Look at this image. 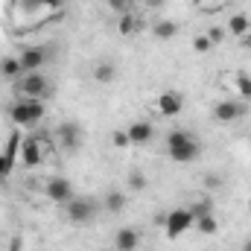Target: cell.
I'll use <instances>...</instances> for the list:
<instances>
[{
	"instance_id": "cell-1",
	"label": "cell",
	"mask_w": 251,
	"mask_h": 251,
	"mask_svg": "<svg viewBox=\"0 0 251 251\" xmlns=\"http://www.w3.org/2000/svg\"><path fill=\"white\" fill-rule=\"evenodd\" d=\"M167 152H170V158H173L176 164H190V161H196V158L201 155V143H199L190 131L176 128V131L167 134Z\"/></svg>"
},
{
	"instance_id": "cell-2",
	"label": "cell",
	"mask_w": 251,
	"mask_h": 251,
	"mask_svg": "<svg viewBox=\"0 0 251 251\" xmlns=\"http://www.w3.org/2000/svg\"><path fill=\"white\" fill-rule=\"evenodd\" d=\"M100 213V201L91 199V196H73L67 204H64V219L70 225H91Z\"/></svg>"
},
{
	"instance_id": "cell-3",
	"label": "cell",
	"mask_w": 251,
	"mask_h": 251,
	"mask_svg": "<svg viewBox=\"0 0 251 251\" xmlns=\"http://www.w3.org/2000/svg\"><path fill=\"white\" fill-rule=\"evenodd\" d=\"M18 94L24 100H47L50 97V79L38 70V73H24L18 79Z\"/></svg>"
},
{
	"instance_id": "cell-4",
	"label": "cell",
	"mask_w": 251,
	"mask_h": 251,
	"mask_svg": "<svg viewBox=\"0 0 251 251\" xmlns=\"http://www.w3.org/2000/svg\"><path fill=\"white\" fill-rule=\"evenodd\" d=\"M246 114H249L246 100H219L213 105V117L219 123H234V120H243Z\"/></svg>"
},
{
	"instance_id": "cell-5",
	"label": "cell",
	"mask_w": 251,
	"mask_h": 251,
	"mask_svg": "<svg viewBox=\"0 0 251 251\" xmlns=\"http://www.w3.org/2000/svg\"><path fill=\"white\" fill-rule=\"evenodd\" d=\"M193 213H190V207H176V210H170L167 213V219H164V228H167V237L170 240H176V237H181L187 228H193Z\"/></svg>"
},
{
	"instance_id": "cell-6",
	"label": "cell",
	"mask_w": 251,
	"mask_h": 251,
	"mask_svg": "<svg viewBox=\"0 0 251 251\" xmlns=\"http://www.w3.org/2000/svg\"><path fill=\"white\" fill-rule=\"evenodd\" d=\"M56 137H59V143H62L64 152H79V149H82V140H85L82 126H79V123H70V120L56 128Z\"/></svg>"
},
{
	"instance_id": "cell-7",
	"label": "cell",
	"mask_w": 251,
	"mask_h": 251,
	"mask_svg": "<svg viewBox=\"0 0 251 251\" xmlns=\"http://www.w3.org/2000/svg\"><path fill=\"white\" fill-rule=\"evenodd\" d=\"M21 161H24L26 170L38 167L44 161V143L38 137H24V143H21Z\"/></svg>"
},
{
	"instance_id": "cell-8",
	"label": "cell",
	"mask_w": 251,
	"mask_h": 251,
	"mask_svg": "<svg viewBox=\"0 0 251 251\" xmlns=\"http://www.w3.org/2000/svg\"><path fill=\"white\" fill-rule=\"evenodd\" d=\"M18 59H21L24 73H38V70L47 64V50H44V47H24Z\"/></svg>"
},
{
	"instance_id": "cell-9",
	"label": "cell",
	"mask_w": 251,
	"mask_h": 251,
	"mask_svg": "<svg viewBox=\"0 0 251 251\" xmlns=\"http://www.w3.org/2000/svg\"><path fill=\"white\" fill-rule=\"evenodd\" d=\"M44 193H47V199L56 201V204H67V201L76 196V193H73V184H70L67 178H50L47 187H44Z\"/></svg>"
},
{
	"instance_id": "cell-10",
	"label": "cell",
	"mask_w": 251,
	"mask_h": 251,
	"mask_svg": "<svg viewBox=\"0 0 251 251\" xmlns=\"http://www.w3.org/2000/svg\"><path fill=\"white\" fill-rule=\"evenodd\" d=\"M181 108H184V94L181 91H164L158 97V111L164 117H176V114H181Z\"/></svg>"
},
{
	"instance_id": "cell-11",
	"label": "cell",
	"mask_w": 251,
	"mask_h": 251,
	"mask_svg": "<svg viewBox=\"0 0 251 251\" xmlns=\"http://www.w3.org/2000/svg\"><path fill=\"white\" fill-rule=\"evenodd\" d=\"M126 131H128L131 146H146V143L155 137V128H152V123H146V120H134Z\"/></svg>"
},
{
	"instance_id": "cell-12",
	"label": "cell",
	"mask_w": 251,
	"mask_h": 251,
	"mask_svg": "<svg viewBox=\"0 0 251 251\" xmlns=\"http://www.w3.org/2000/svg\"><path fill=\"white\" fill-rule=\"evenodd\" d=\"M137 243H140V234H137L134 228H120V231L114 234V249L117 251H134Z\"/></svg>"
},
{
	"instance_id": "cell-13",
	"label": "cell",
	"mask_w": 251,
	"mask_h": 251,
	"mask_svg": "<svg viewBox=\"0 0 251 251\" xmlns=\"http://www.w3.org/2000/svg\"><path fill=\"white\" fill-rule=\"evenodd\" d=\"M225 32H228V35H237V38H246V35L251 32L249 15H243V12H240V15H231V18H228V26H225Z\"/></svg>"
},
{
	"instance_id": "cell-14",
	"label": "cell",
	"mask_w": 251,
	"mask_h": 251,
	"mask_svg": "<svg viewBox=\"0 0 251 251\" xmlns=\"http://www.w3.org/2000/svg\"><path fill=\"white\" fill-rule=\"evenodd\" d=\"M102 204H105L108 213H120V210H126V204H128V196H126L123 190H108L102 196Z\"/></svg>"
},
{
	"instance_id": "cell-15",
	"label": "cell",
	"mask_w": 251,
	"mask_h": 251,
	"mask_svg": "<svg viewBox=\"0 0 251 251\" xmlns=\"http://www.w3.org/2000/svg\"><path fill=\"white\" fill-rule=\"evenodd\" d=\"M9 120L15 126H35L32 123V114H29V102H26V100L15 102V105L9 108Z\"/></svg>"
},
{
	"instance_id": "cell-16",
	"label": "cell",
	"mask_w": 251,
	"mask_h": 251,
	"mask_svg": "<svg viewBox=\"0 0 251 251\" xmlns=\"http://www.w3.org/2000/svg\"><path fill=\"white\" fill-rule=\"evenodd\" d=\"M24 76V67L18 56H3L0 59V79H21Z\"/></svg>"
},
{
	"instance_id": "cell-17",
	"label": "cell",
	"mask_w": 251,
	"mask_h": 251,
	"mask_svg": "<svg viewBox=\"0 0 251 251\" xmlns=\"http://www.w3.org/2000/svg\"><path fill=\"white\" fill-rule=\"evenodd\" d=\"M114 79H117V64L114 62H97L94 64V82L108 85V82H114Z\"/></svg>"
},
{
	"instance_id": "cell-18",
	"label": "cell",
	"mask_w": 251,
	"mask_h": 251,
	"mask_svg": "<svg viewBox=\"0 0 251 251\" xmlns=\"http://www.w3.org/2000/svg\"><path fill=\"white\" fill-rule=\"evenodd\" d=\"M193 225H196V231H199V234H204V237L219 234V219H216V213H204V216H199Z\"/></svg>"
},
{
	"instance_id": "cell-19",
	"label": "cell",
	"mask_w": 251,
	"mask_h": 251,
	"mask_svg": "<svg viewBox=\"0 0 251 251\" xmlns=\"http://www.w3.org/2000/svg\"><path fill=\"white\" fill-rule=\"evenodd\" d=\"M152 35L161 38V41H170V38L178 35V24H176V21H158V24L152 26Z\"/></svg>"
},
{
	"instance_id": "cell-20",
	"label": "cell",
	"mask_w": 251,
	"mask_h": 251,
	"mask_svg": "<svg viewBox=\"0 0 251 251\" xmlns=\"http://www.w3.org/2000/svg\"><path fill=\"white\" fill-rule=\"evenodd\" d=\"M234 88H237V94H240V100H251V76L249 73H237L234 76Z\"/></svg>"
},
{
	"instance_id": "cell-21",
	"label": "cell",
	"mask_w": 251,
	"mask_h": 251,
	"mask_svg": "<svg viewBox=\"0 0 251 251\" xmlns=\"http://www.w3.org/2000/svg\"><path fill=\"white\" fill-rule=\"evenodd\" d=\"M117 32H120V35H134V32H137V18H134L131 12H128V15H120Z\"/></svg>"
},
{
	"instance_id": "cell-22",
	"label": "cell",
	"mask_w": 251,
	"mask_h": 251,
	"mask_svg": "<svg viewBox=\"0 0 251 251\" xmlns=\"http://www.w3.org/2000/svg\"><path fill=\"white\" fill-rule=\"evenodd\" d=\"M21 143H24V137H21L18 131H12V137H9V143H6V149H3V155L15 161V158L21 155Z\"/></svg>"
},
{
	"instance_id": "cell-23",
	"label": "cell",
	"mask_w": 251,
	"mask_h": 251,
	"mask_svg": "<svg viewBox=\"0 0 251 251\" xmlns=\"http://www.w3.org/2000/svg\"><path fill=\"white\" fill-rule=\"evenodd\" d=\"M126 184H128V190H134V193H140V190H146V176L140 173V170H131L128 173V178H126Z\"/></svg>"
},
{
	"instance_id": "cell-24",
	"label": "cell",
	"mask_w": 251,
	"mask_h": 251,
	"mask_svg": "<svg viewBox=\"0 0 251 251\" xmlns=\"http://www.w3.org/2000/svg\"><path fill=\"white\" fill-rule=\"evenodd\" d=\"M190 213H193V219H199V216H204V213H213V201H210V199H199V201L190 204Z\"/></svg>"
},
{
	"instance_id": "cell-25",
	"label": "cell",
	"mask_w": 251,
	"mask_h": 251,
	"mask_svg": "<svg viewBox=\"0 0 251 251\" xmlns=\"http://www.w3.org/2000/svg\"><path fill=\"white\" fill-rule=\"evenodd\" d=\"M210 47H213V44H210V38H207L204 32H199V35L193 38V50H196L199 56H204V53H210Z\"/></svg>"
},
{
	"instance_id": "cell-26",
	"label": "cell",
	"mask_w": 251,
	"mask_h": 251,
	"mask_svg": "<svg viewBox=\"0 0 251 251\" xmlns=\"http://www.w3.org/2000/svg\"><path fill=\"white\" fill-rule=\"evenodd\" d=\"M204 35H207V38H210V44L216 47V44H222V41H225V35H228V32H225V26H210Z\"/></svg>"
},
{
	"instance_id": "cell-27",
	"label": "cell",
	"mask_w": 251,
	"mask_h": 251,
	"mask_svg": "<svg viewBox=\"0 0 251 251\" xmlns=\"http://www.w3.org/2000/svg\"><path fill=\"white\" fill-rule=\"evenodd\" d=\"M12 170H15V161H12V158H6V155L0 152V181H6V178L12 176Z\"/></svg>"
},
{
	"instance_id": "cell-28",
	"label": "cell",
	"mask_w": 251,
	"mask_h": 251,
	"mask_svg": "<svg viewBox=\"0 0 251 251\" xmlns=\"http://www.w3.org/2000/svg\"><path fill=\"white\" fill-rule=\"evenodd\" d=\"M108 9H114L117 15H128L131 12V0H108Z\"/></svg>"
},
{
	"instance_id": "cell-29",
	"label": "cell",
	"mask_w": 251,
	"mask_h": 251,
	"mask_svg": "<svg viewBox=\"0 0 251 251\" xmlns=\"http://www.w3.org/2000/svg\"><path fill=\"white\" fill-rule=\"evenodd\" d=\"M111 143H114L117 149H128V146H131V140H128V131H114Z\"/></svg>"
},
{
	"instance_id": "cell-30",
	"label": "cell",
	"mask_w": 251,
	"mask_h": 251,
	"mask_svg": "<svg viewBox=\"0 0 251 251\" xmlns=\"http://www.w3.org/2000/svg\"><path fill=\"white\" fill-rule=\"evenodd\" d=\"M204 187L207 190H219L222 187V178H219V176H204Z\"/></svg>"
},
{
	"instance_id": "cell-31",
	"label": "cell",
	"mask_w": 251,
	"mask_h": 251,
	"mask_svg": "<svg viewBox=\"0 0 251 251\" xmlns=\"http://www.w3.org/2000/svg\"><path fill=\"white\" fill-rule=\"evenodd\" d=\"M32 3H35V6H53V9H59L64 0H32Z\"/></svg>"
},
{
	"instance_id": "cell-32",
	"label": "cell",
	"mask_w": 251,
	"mask_h": 251,
	"mask_svg": "<svg viewBox=\"0 0 251 251\" xmlns=\"http://www.w3.org/2000/svg\"><path fill=\"white\" fill-rule=\"evenodd\" d=\"M164 6V0H146V9H161Z\"/></svg>"
},
{
	"instance_id": "cell-33",
	"label": "cell",
	"mask_w": 251,
	"mask_h": 251,
	"mask_svg": "<svg viewBox=\"0 0 251 251\" xmlns=\"http://www.w3.org/2000/svg\"><path fill=\"white\" fill-rule=\"evenodd\" d=\"M243 251H251V240H249V243H246V246H243Z\"/></svg>"
},
{
	"instance_id": "cell-34",
	"label": "cell",
	"mask_w": 251,
	"mask_h": 251,
	"mask_svg": "<svg viewBox=\"0 0 251 251\" xmlns=\"http://www.w3.org/2000/svg\"><path fill=\"white\" fill-rule=\"evenodd\" d=\"M246 44H249V47H251V32H249V35H246Z\"/></svg>"
}]
</instances>
